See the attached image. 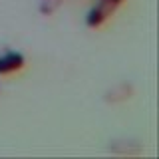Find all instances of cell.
I'll list each match as a JSON object with an SVG mask.
<instances>
[{
  "label": "cell",
  "mask_w": 159,
  "mask_h": 159,
  "mask_svg": "<svg viewBox=\"0 0 159 159\" xmlns=\"http://www.w3.org/2000/svg\"><path fill=\"white\" fill-rule=\"evenodd\" d=\"M116 10V6H111V4L103 2V0H99V4L96 8H92L88 12V18H86V24L89 28H98L99 24H103L107 20V16H111V12Z\"/></svg>",
  "instance_id": "obj_1"
},
{
  "label": "cell",
  "mask_w": 159,
  "mask_h": 159,
  "mask_svg": "<svg viewBox=\"0 0 159 159\" xmlns=\"http://www.w3.org/2000/svg\"><path fill=\"white\" fill-rule=\"evenodd\" d=\"M24 66V56L20 52H6L0 56V76L12 74Z\"/></svg>",
  "instance_id": "obj_2"
},
{
  "label": "cell",
  "mask_w": 159,
  "mask_h": 159,
  "mask_svg": "<svg viewBox=\"0 0 159 159\" xmlns=\"http://www.w3.org/2000/svg\"><path fill=\"white\" fill-rule=\"evenodd\" d=\"M131 93H133V86H131V84H119V86L107 89L106 96H103V99L109 102V103H117V102H123V99L131 98Z\"/></svg>",
  "instance_id": "obj_3"
},
{
  "label": "cell",
  "mask_w": 159,
  "mask_h": 159,
  "mask_svg": "<svg viewBox=\"0 0 159 159\" xmlns=\"http://www.w3.org/2000/svg\"><path fill=\"white\" fill-rule=\"evenodd\" d=\"M113 153H127V155H135V153H141V147L137 145L135 141H113L109 145Z\"/></svg>",
  "instance_id": "obj_4"
},
{
  "label": "cell",
  "mask_w": 159,
  "mask_h": 159,
  "mask_svg": "<svg viewBox=\"0 0 159 159\" xmlns=\"http://www.w3.org/2000/svg\"><path fill=\"white\" fill-rule=\"evenodd\" d=\"M62 4V0H42L40 4V14L42 16H50V14L56 12V8Z\"/></svg>",
  "instance_id": "obj_5"
},
{
  "label": "cell",
  "mask_w": 159,
  "mask_h": 159,
  "mask_svg": "<svg viewBox=\"0 0 159 159\" xmlns=\"http://www.w3.org/2000/svg\"><path fill=\"white\" fill-rule=\"evenodd\" d=\"M103 2H107V4H111V6H116V8H117L119 4L123 2V0H103Z\"/></svg>",
  "instance_id": "obj_6"
}]
</instances>
